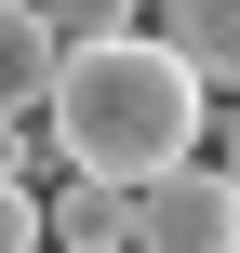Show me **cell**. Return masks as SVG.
Returning <instances> with one entry per match:
<instances>
[{"label": "cell", "instance_id": "6da1fadb", "mask_svg": "<svg viewBox=\"0 0 240 253\" xmlns=\"http://www.w3.org/2000/svg\"><path fill=\"white\" fill-rule=\"evenodd\" d=\"M40 120H53L67 173H120V187H147V173L200 160V133H214V80H200L160 27H120V40H67Z\"/></svg>", "mask_w": 240, "mask_h": 253}, {"label": "cell", "instance_id": "7a4b0ae2", "mask_svg": "<svg viewBox=\"0 0 240 253\" xmlns=\"http://www.w3.org/2000/svg\"><path fill=\"white\" fill-rule=\"evenodd\" d=\"M134 253H240V173L227 160H174L134 187Z\"/></svg>", "mask_w": 240, "mask_h": 253}, {"label": "cell", "instance_id": "3957f363", "mask_svg": "<svg viewBox=\"0 0 240 253\" xmlns=\"http://www.w3.org/2000/svg\"><path fill=\"white\" fill-rule=\"evenodd\" d=\"M53 67H67L53 13H40V0H0V120H40V107H53Z\"/></svg>", "mask_w": 240, "mask_h": 253}, {"label": "cell", "instance_id": "277c9868", "mask_svg": "<svg viewBox=\"0 0 240 253\" xmlns=\"http://www.w3.org/2000/svg\"><path fill=\"white\" fill-rule=\"evenodd\" d=\"M40 213H53V253H134V187L120 173H67Z\"/></svg>", "mask_w": 240, "mask_h": 253}, {"label": "cell", "instance_id": "5b68a950", "mask_svg": "<svg viewBox=\"0 0 240 253\" xmlns=\"http://www.w3.org/2000/svg\"><path fill=\"white\" fill-rule=\"evenodd\" d=\"M147 27H160L214 93H240V0H147Z\"/></svg>", "mask_w": 240, "mask_h": 253}, {"label": "cell", "instance_id": "8992f818", "mask_svg": "<svg viewBox=\"0 0 240 253\" xmlns=\"http://www.w3.org/2000/svg\"><path fill=\"white\" fill-rule=\"evenodd\" d=\"M53 13V40H120V27H147V0H40Z\"/></svg>", "mask_w": 240, "mask_h": 253}, {"label": "cell", "instance_id": "52a82bcc", "mask_svg": "<svg viewBox=\"0 0 240 253\" xmlns=\"http://www.w3.org/2000/svg\"><path fill=\"white\" fill-rule=\"evenodd\" d=\"M0 253H53V213H40L27 173H0Z\"/></svg>", "mask_w": 240, "mask_h": 253}, {"label": "cell", "instance_id": "ba28073f", "mask_svg": "<svg viewBox=\"0 0 240 253\" xmlns=\"http://www.w3.org/2000/svg\"><path fill=\"white\" fill-rule=\"evenodd\" d=\"M214 160H227V173H240V120H227V133H214Z\"/></svg>", "mask_w": 240, "mask_h": 253}]
</instances>
